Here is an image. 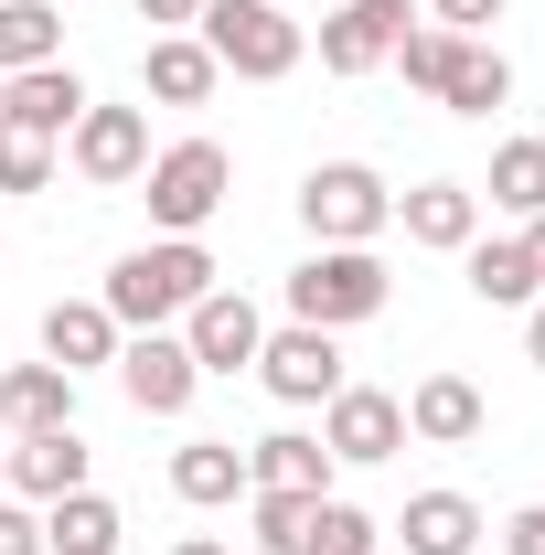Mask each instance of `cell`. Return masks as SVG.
Masks as SVG:
<instances>
[{
	"instance_id": "29",
	"label": "cell",
	"mask_w": 545,
	"mask_h": 555,
	"mask_svg": "<svg viewBox=\"0 0 545 555\" xmlns=\"http://www.w3.org/2000/svg\"><path fill=\"white\" fill-rule=\"evenodd\" d=\"M375 534H385V524H375L364 502H342V491L310 502V555H375Z\"/></svg>"
},
{
	"instance_id": "26",
	"label": "cell",
	"mask_w": 545,
	"mask_h": 555,
	"mask_svg": "<svg viewBox=\"0 0 545 555\" xmlns=\"http://www.w3.org/2000/svg\"><path fill=\"white\" fill-rule=\"evenodd\" d=\"M481 193H492V214L535 224V214H545V139H503V150H492V182H481Z\"/></svg>"
},
{
	"instance_id": "35",
	"label": "cell",
	"mask_w": 545,
	"mask_h": 555,
	"mask_svg": "<svg viewBox=\"0 0 545 555\" xmlns=\"http://www.w3.org/2000/svg\"><path fill=\"white\" fill-rule=\"evenodd\" d=\"M524 268H535V288H545V214L524 224Z\"/></svg>"
},
{
	"instance_id": "3",
	"label": "cell",
	"mask_w": 545,
	"mask_h": 555,
	"mask_svg": "<svg viewBox=\"0 0 545 555\" xmlns=\"http://www.w3.org/2000/svg\"><path fill=\"white\" fill-rule=\"evenodd\" d=\"M225 182H236L225 139H172V150H150V171H139L150 235H204V224H214V204H225Z\"/></svg>"
},
{
	"instance_id": "23",
	"label": "cell",
	"mask_w": 545,
	"mask_h": 555,
	"mask_svg": "<svg viewBox=\"0 0 545 555\" xmlns=\"http://www.w3.org/2000/svg\"><path fill=\"white\" fill-rule=\"evenodd\" d=\"M439 107H449V118H492V107H514V65H503V43L460 33V54H449V86H439Z\"/></svg>"
},
{
	"instance_id": "14",
	"label": "cell",
	"mask_w": 545,
	"mask_h": 555,
	"mask_svg": "<svg viewBox=\"0 0 545 555\" xmlns=\"http://www.w3.org/2000/svg\"><path fill=\"white\" fill-rule=\"evenodd\" d=\"M0 427H11V438L75 427V374L65 363H11V374H0Z\"/></svg>"
},
{
	"instance_id": "18",
	"label": "cell",
	"mask_w": 545,
	"mask_h": 555,
	"mask_svg": "<svg viewBox=\"0 0 545 555\" xmlns=\"http://www.w3.org/2000/svg\"><path fill=\"white\" fill-rule=\"evenodd\" d=\"M246 481H257V491H300V502H321V491H332V449H321L310 427H268V438L246 449Z\"/></svg>"
},
{
	"instance_id": "4",
	"label": "cell",
	"mask_w": 545,
	"mask_h": 555,
	"mask_svg": "<svg viewBox=\"0 0 545 555\" xmlns=\"http://www.w3.org/2000/svg\"><path fill=\"white\" fill-rule=\"evenodd\" d=\"M193 33H204V54H214V65H225V75H246V86H278V75L310 54V33H300L278 0H204V22H193Z\"/></svg>"
},
{
	"instance_id": "21",
	"label": "cell",
	"mask_w": 545,
	"mask_h": 555,
	"mask_svg": "<svg viewBox=\"0 0 545 555\" xmlns=\"http://www.w3.org/2000/svg\"><path fill=\"white\" fill-rule=\"evenodd\" d=\"M129 545V524H118V502L86 481L65 491V502H43V555H118Z\"/></svg>"
},
{
	"instance_id": "38",
	"label": "cell",
	"mask_w": 545,
	"mask_h": 555,
	"mask_svg": "<svg viewBox=\"0 0 545 555\" xmlns=\"http://www.w3.org/2000/svg\"><path fill=\"white\" fill-rule=\"evenodd\" d=\"M0 491H11V449H0Z\"/></svg>"
},
{
	"instance_id": "27",
	"label": "cell",
	"mask_w": 545,
	"mask_h": 555,
	"mask_svg": "<svg viewBox=\"0 0 545 555\" xmlns=\"http://www.w3.org/2000/svg\"><path fill=\"white\" fill-rule=\"evenodd\" d=\"M449 54H460V33H439V22H407V33H396V54H385V65L407 75L417 96H439V86H449Z\"/></svg>"
},
{
	"instance_id": "17",
	"label": "cell",
	"mask_w": 545,
	"mask_h": 555,
	"mask_svg": "<svg viewBox=\"0 0 545 555\" xmlns=\"http://www.w3.org/2000/svg\"><path fill=\"white\" fill-rule=\"evenodd\" d=\"M139 86H150L161 107H204L214 86H225V65L204 54V33H150V54H139Z\"/></svg>"
},
{
	"instance_id": "36",
	"label": "cell",
	"mask_w": 545,
	"mask_h": 555,
	"mask_svg": "<svg viewBox=\"0 0 545 555\" xmlns=\"http://www.w3.org/2000/svg\"><path fill=\"white\" fill-rule=\"evenodd\" d=\"M524 352H535V363H545V299H535V310H524Z\"/></svg>"
},
{
	"instance_id": "5",
	"label": "cell",
	"mask_w": 545,
	"mask_h": 555,
	"mask_svg": "<svg viewBox=\"0 0 545 555\" xmlns=\"http://www.w3.org/2000/svg\"><path fill=\"white\" fill-rule=\"evenodd\" d=\"M300 224H310V246H375L396 224V193H385L375 160H321L300 182Z\"/></svg>"
},
{
	"instance_id": "31",
	"label": "cell",
	"mask_w": 545,
	"mask_h": 555,
	"mask_svg": "<svg viewBox=\"0 0 545 555\" xmlns=\"http://www.w3.org/2000/svg\"><path fill=\"white\" fill-rule=\"evenodd\" d=\"M417 22H439V33H492V22H503V0H428Z\"/></svg>"
},
{
	"instance_id": "19",
	"label": "cell",
	"mask_w": 545,
	"mask_h": 555,
	"mask_svg": "<svg viewBox=\"0 0 545 555\" xmlns=\"http://www.w3.org/2000/svg\"><path fill=\"white\" fill-rule=\"evenodd\" d=\"M118 321H107V299H54L43 310V363H65V374H97V363H118Z\"/></svg>"
},
{
	"instance_id": "10",
	"label": "cell",
	"mask_w": 545,
	"mask_h": 555,
	"mask_svg": "<svg viewBox=\"0 0 545 555\" xmlns=\"http://www.w3.org/2000/svg\"><path fill=\"white\" fill-rule=\"evenodd\" d=\"M65 160H75V182L118 193V182L150 171V118H139V107H86V118L65 129Z\"/></svg>"
},
{
	"instance_id": "6",
	"label": "cell",
	"mask_w": 545,
	"mask_h": 555,
	"mask_svg": "<svg viewBox=\"0 0 545 555\" xmlns=\"http://www.w3.org/2000/svg\"><path fill=\"white\" fill-rule=\"evenodd\" d=\"M257 385H268L278 406H332L342 385V332H310V321H289V332H268L257 343Z\"/></svg>"
},
{
	"instance_id": "28",
	"label": "cell",
	"mask_w": 545,
	"mask_h": 555,
	"mask_svg": "<svg viewBox=\"0 0 545 555\" xmlns=\"http://www.w3.org/2000/svg\"><path fill=\"white\" fill-rule=\"evenodd\" d=\"M246 524H257V555H310V502L300 491H246Z\"/></svg>"
},
{
	"instance_id": "37",
	"label": "cell",
	"mask_w": 545,
	"mask_h": 555,
	"mask_svg": "<svg viewBox=\"0 0 545 555\" xmlns=\"http://www.w3.org/2000/svg\"><path fill=\"white\" fill-rule=\"evenodd\" d=\"M172 555H236V545H214V534H182V545H172Z\"/></svg>"
},
{
	"instance_id": "20",
	"label": "cell",
	"mask_w": 545,
	"mask_h": 555,
	"mask_svg": "<svg viewBox=\"0 0 545 555\" xmlns=\"http://www.w3.org/2000/svg\"><path fill=\"white\" fill-rule=\"evenodd\" d=\"M460 278H471L481 310H535L545 299L535 268H524V235H471V246H460Z\"/></svg>"
},
{
	"instance_id": "1",
	"label": "cell",
	"mask_w": 545,
	"mask_h": 555,
	"mask_svg": "<svg viewBox=\"0 0 545 555\" xmlns=\"http://www.w3.org/2000/svg\"><path fill=\"white\" fill-rule=\"evenodd\" d=\"M204 288H225L214 257H204V235H150V246H129V257L107 268L97 299H107V321H118V332H172Z\"/></svg>"
},
{
	"instance_id": "34",
	"label": "cell",
	"mask_w": 545,
	"mask_h": 555,
	"mask_svg": "<svg viewBox=\"0 0 545 555\" xmlns=\"http://www.w3.org/2000/svg\"><path fill=\"white\" fill-rule=\"evenodd\" d=\"M139 22H150V33H193V22H204V0H139Z\"/></svg>"
},
{
	"instance_id": "16",
	"label": "cell",
	"mask_w": 545,
	"mask_h": 555,
	"mask_svg": "<svg viewBox=\"0 0 545 555\" xmlns=\"http://www.w3.org/2000/svg\"><path fill=\"white\" fill-rule=\"evenodd\" d=\"M396 224H407V246L460 257V246L481 235V193L471 182H417V193H396Z\"/></svg>"
},
{
	"instance_id": "13",
	"label": "cell",
	"mask_w": 545,
	"mask_h": 555,
	"mask_svg": "<svg viewBox=\"0 0 545 555\" xmlns=\"http://www.w3.org/2000/svg\"><path fill=\"white\" fill-rule=\"evenodd\" d=\"M407 22H417L407 0H342L332 22H321V65H332V75H375L385 54H396Z\"/></svg>"
},
{
	"instance_id": "11",
	"label": "cell",
	"mask_w": 545,
	"mask_h": 555,
	"mask_svg": "<svg viewBox=\"0 0 545 555\" xmlns=\"http://www.w3.org/2000/svg\"><path fill=\"white\" fill-rule=\"evenodd\" d=\"M396 406H407V438H417V449H471L481 427H492V406H481L471 374H417Z\"/></svg>"
},
{
	"instance_id": "2",
	"label": "cell",
	"mask_w": 545,
	"mask_h": 555,
	"mask_svg": "<svg viewBox=\"0 0 545 555\" xmlns=\"http://www.w3.org/2000/svg\"><path fill=\"white\" fill-rule=\"evenodd\" d=\"M385 257L375 246H310L300 268H289V321H310V332H353V321H375L385 310Z\"/></svg>"
},
{
	"instance_id": "25",
	"label": "cell",
	"mask_w": 545,
	"mask_h": 555,
	"mask_svg": "<svg viewBox=\"0 0 545 555\" xmlns=\"http://www.w3.org/2000/svg\"><path fill=\"white\" fill-rule=\"evenodd\" d=\"M65 65V11L54 0H0V75Z\"/></svg>"
},
{
	"instance_id": "24",
	"label": "cell",
	"mask_w": 545,
	"mask_h": 555,
	"mask_svg": "<svg viewBox=\"0 0 545 555\" xmlns=\"http://www.w3.org/2000/svg\"><path fill=\"white\" fill-rule=\"evenodd\" d=\"M396 534H407V555H471L481 545V502L471 491H417L407 513H396Z\"/></svg>"
},
{
	"instance_id": "32",
	"label": "cell",
	"mask_w": 545,
	"mask_h": 555,
	"mask_svg": "<svg viewBox=\"0 0 545 555\" xmlns=\"http://www.w3.org/2000/svg\"><path fill=\"white\" fill-rule=\"evenodd\" d=\"M0 555H43V513L0 491Z\"/></svg>"
},
{
	"instance_id": "7",
	"label": "cell",
	"mask_w": 545,
	"mask_h": 555,
	"mask_svg": "<svg viewBox=\"0 0 545 555\" xmlns=\"http://www.w3.org/2000/svg\"><path fill=\"white\" fill-rule=\"evenodd\" d=\"M321 449H332V470H375V460L407 449V406L385 385H342L332 406H321Z\"/></svg>"
},
{
	"instance_id": "12",
	"label": "cell",
	"mask_w": 545,
	"mask_h": 555,
	"mask_svg": "<svg viewBox=\"0 0 545 555\" xmlns=\"http://www.w3.org/2000/svg\"><path fill=\"white\" fill-rule=\"evenodd\" d=\"M97 96L75 65H33V75H0V129H33V139H65Z\"/></svg>"
},
{
	"instance_id": "30",
	"label": "cell",
	"mask_w": 545,
	"mask_h": 555,
	"mask_svg": "<svg viewBox=\"0 0 545 555\" xmlns=\"http://www.w3.org/2000/svg\"><path fill=\"white\" fill-rule=\"evenodd\" d=\"M65 160V139H33V129H0V193H43Z\"/></svg>"
},
{
	"instance_id": "8",
	"label": "cell",
	"mask_w": 545,
	"mask_h": 555,
	"mask_svg": "<svg viewBox=\"0 0 545 555\" xmlns=\"http://www.w3.org/2000/svg\"><path fill=\"white\" fill-rule=\"evenodd\" d=\"M193 385H204V363H193L182 332H129V343H118V396H129L139 416H182Z\"/></svg>"
},
{
	"instance_id": "22",
	"label": "cell",
	"mask_w": 545,
	"mask_h": 555,
	"mask_svg": "<svg viewBox=\"0 0 545 555\" xmlns=\"http://www.w3.org/2000/svg\"><path fill=\"white\" fill-rule=\"evenodd\" d=\"M172 491L193 502V513H225V502H246V449L236 438H193V449H172Z\"/></svg>"
},
{
	"instance_id": "15",
	"label": "cell",
	"mask_w": 545,
	"mask_h": 555,
	"mask_svg": "<svg viewBox=\"0 0 545 555\" xmlns=\"http://www.w3.org/2000/svg\"><path fill=\"white\" fill-rule=\"evenodd\" d=\"M86 470H97V449L75 438V427H54V438H22L11 449V502H65V491H86Z\"/></svg>"
},
{
	"instance_id": "9",
	"label": "cell",
	"mask_w": 545,
	"mask_h": 555,
	"mask_svg": "<svg viewBox=\"0 0 545 555\" xmlns=\"http://www.w3.org/2000/svg\"><path fill=\"white\" fill-rule=\"evenodd\" d=\"M182 343L204 374H257V343H268V310L246 299V288H204L193 310H182Z\"/></svg>"
},
{
	"instance_id": "33",
	"label": "cell",
	"mask_w": 545,
	"mask_h": 555,
	"mask_svg": "<svg viewBox=\"0 0 545 555\" xmlns=\"http://www.w3.org/2000/svg\"><path fill=\"white\" fill-rule=\"evenodd\" d=\"M503 555H545V502H524V513L503 524Z\"/></svg>"
}]
</instances>
